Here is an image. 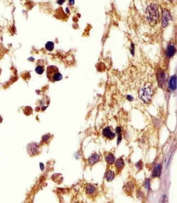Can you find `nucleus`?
Wrapping results in <instances>:
<instances>
[{
	"label": "nucleus",
	"mask_w": 177,
	"mask_h": 203,
	"mask_svg": "<svg viewBox=\"0 0 177 203\" xmlns=\"http://www.w3.org/2000/svg\"><path fill=\"white\" fill-rule=\"evenodd\" d=\"M46 75L47 78L51 82H54L63 79V75L59 71L58 68L56 65H50L47 67Z\"/></svg>",
	"instance_id": "obj_1"
},
{
	"label": "nucleus",
	"mask_w": 177,
	"mask_h": 203,
	"mask_svg": "<svg viewBox=\"0 0 177 203\" xmlns=\"http://www.w3.org/2000/svg\"><path fill=\"white\" fill-rule=\"evenodd\" d=\"M28 147V151L31 153V154H35L38 151V147L35 144H33L29 145Z\"/></svg>",
	"instance_id": "obj_16"
},
{
	"label": "nucleus",
	"mask_w": 177,
	"mask_h": 203,
	"mask_svg": "<svg viewBox=\"0 0 177 203\" xmlns=\"http://www.w3.org/2000/svg\"><path fill=\"white\" fill-rule=\"evenodd\" d=\"M96 192V188L91 185H88L86 187V193L89 195L95 194Z\"/></svg>",
	"instance_id": "obj_15"
},
{
	"label": "nucleus",
	"mask_w": 177,
	"mask_h": 203,
	"mask_svg": "<svg viewBox=\"0 0 177 203\" xmlns=\"http://www.w3.org/2000/svg\"><path fill=\"white\" fill-rule=\"evenodd\" d=\"M103 135L106 138L110 140L113 139L115 137V134L112 132L109 127H106L103 129Z\"/></svg>",
	"instance_id": "obj_7"
},
{
	"label": "nucleus",
	"mask_w": 177,
	"mask_h": 203,
	"mask_svg": "<svg viewBox=\"0 0 177 203\" xmlns=\"http://www.w3.org/2000/svg\"><path fill=\"white\" fill-rule=\"evenodd\" d=\"M162 172V166L161 164H157L155 166L153 172V176L154 177H159L161 174Z\"/></svg>",
	"instance_id": "obj_11"
},
{
	"label": "nucleus",
	"mask_w": 177,
	"mask_h": 203,
	"mask_svg": "<svg viewBox=\"0 0 177 203\" xmlns=\"http://www.w3.org/2000/svg\"><path fill=\"white\" fill-rule=\"evenodd\" d=\"M105 159H106L107 163L108 165H112L115 162V158L113 154L109 153L107 154V155L106 156Z\"/></svg>",
	"instance_id": "obj_12"
},
{
	"label": "nucleus",
	"mask_w": 177,
	"mask_h": 203,
	"mask_svg": "<svg viewBox=\"0 0 177 203\" xmlns=\"http://www.w3.org/2000/svg\"><path fill=\"white\" fill-rule=\"evenodd\" d=\"M2 121V118H1V117H0V122H1Z\"/></svg>",
	"instance_id": "obj_21"
},
{
	"label": "nucleus",
	"mask_w": 177,
	"mask_h": 203,
	"mask_svg": "<svg viewBox=\"0 0 177 203\" xmlns=\"http://www.w3.org/2000/svg\"><path fill=\"white\" fill-rule=\"evenodd\" d=\"M153 94V91L152 86L150 84H147L140 91V98L145 103L147 104L151 101Z\"/></svg>",
	"instance_id": "obj_3"
},
{
	"label": "nucleus",
	"mask_w": 177,
	"mask_h": 203,
	"mask_svg": "<svg viewBox=\"0 0 177 203\" xmlns=\"http://www.w3.org/2000/svg\"><path fill=\"white\" fill-rule=\"evenodd\" d=\"M116 132H117L118 134V140H117V143L118 144L120 142L122 139V136H121V129L120 127H117L116 129Z\"/></svg>",
	"instance_id": "obj_18"
},
{
	"label": "nucleus",
	"mask_w": 177,
	"mask_h": 203,
	"mask_svg": "<svg viewBox=\"0 0 177 203\" xmlns=\"http://www.w3.org/2000/svg\"><path fill=\"white\" fill-rule=\"evenodd\" d=\"M169 87L172 91H175L177 88V76L176 75L172 76L169 80Z\"/></svg>",
	"instance_id": "obj_8"
},
{
	"label": "nucleus",
	"mask_w": 177,
	"mask_h": 203,
	"mask_svg": "<svg viewBox=\"0 0 177 203\" xmlns=\"http://www.w3.org/2000/svg\"><path fill=\"white\" fill-rule=\"evenodd\" d=\"M176 47L174 44L168 45L167 49V56L168 58H170L175 54Z\"/></svg>",
	"instance_id": "obj_9"
},
{
	"label": "nucleus",
	"mask_w": 177,
	"mask_h": 203,
	"mask_svg": "<svg viewBox=\"0 0 177 203\" xmlns=\"http://www.w3.org/2000/svg\"><path fill=\"white\" fill-rule=\"evenodd\" d=\"M115 178V173L113 171L109 170L107 171L106 175V180L108 181H112V180Z\"/></svg>",
	"instance_id": "obj_14"
},
{
	"label": "nucleus",
	"mask_w": 177,
	"mask_h": 203,
	"mask_svg": "<svg viewBox=\"0 0 177 203\" xmlns=\"http://www.w3.org/2000/svg\"><path fill=\"white\" fill-rule=\"evenodd\" d=\"M146 19L151 22H156L157 21L159 16L158 6L155 4H151L149 5L146 10Z\"/></svg>",
	"instance_id": "obj_2"
},
{
	"label": "nucleus",
	"mask_w": 177,
	"mask_h": 203,
	"mask_svg": "<svg viewBox=\"0 0 177 203\" xmlns=\"http://www.w3.org/2000/svg\"><path fill=\"white\" fill-rule=\"evenodd\" d=\"M54 43L51 41H48L47 42L46 45H45V47L47 50L49 51H51L53 50L54 49Z\"/></svg>",
	"instance_id": "obj_17"
},
{
	"label": "nucleus",
	"mask_w": 177,
	"mask_h": 203,
	"mask_svg": "<svg viewBox=\"0 0 177 203\" xmlns=\"http://www.w3.org/2000/svg\"><path fill=\"white\" fill-rule=\"evenodd\" d=\"M171 19V15L170 13L167 10H163V14L162 17V25L163 27H166L168 26L169 20Z\"/></svg>",
	"instance_id": "obj_6"
},
{
	"label": "nucleus",
	"mask_w": 177,
	"mask_h": 203,
	"mask_svg": "<svg viewBox=\"0 0 177 203\" xmlns=\"http://www.w3.org/2000/svg\"><path fill=\"white\" fill-rule=\"evenodd\" d=\"M115 166L117 171H121L124 166V162L122 158L118 159L115 163Z\"/></svg>",
	"instance_id": "obj_13"
},
{
	"label": "nucleus",
	"mask_w": 177,
	"mask_h": 203,
	"mask_svg": "<svg viewBox=\"0 0 177 203\" xmlns=\"http://www.w3.org/2000/svg\"><path fill=\"white\" fill-rule=\"evenodd\" d=\"M45 62L44 60L39 59L36 63L35 71L38 74H42L45 70Z\"/></svg>",
	"instance_id": "obj_5"
},
{
	"label": "nucleus",
	"mask_w": 177,
	"mask_h": 203,
	"mask_svg": "<svg viewBox=\"0 0 177 203\" xmlns=\"http://www.w3.org/2000/svg\"><path fill=\"white\" fill-rule=\"evenodd\" d=\"M127 99L128 100H129V101H132L133 100V97H132V96H131V95H130L127 96Z\"/></svg>",
	"instance_id": "obj_19"
},
{
	"label": "nucleus",
	"mask_w": 177,
	"mask_h": 203,
	"mask_svg": "<svg viewBox=\"0 0 177 203\" xmlns=\"http://www.w3.org/2000/svg\"><path fill=\"white\" fill-rule=\"evenodd\" d=\"M146 187L147 188L149 189V181L148 180H147L146 181Z\"/></svg>",
	"instance_id": "obj_20"
},
{
	"label": "nucleus",
	"mask_w": 177,
	"mask_h": 203,
	"mask_svg": "<svg viewBox=\"0 0 177 203\" xmlns=\"http://www.w3.org/2000/svg\"><path fill=\"white\" fill-rule=\"evenodd\" d=\"M157 78L158 86L161 88H163L166 80V74L162 70H159L157 73Z\"/></svg>",
	"instance_id": "obj_4"
},
{
	"label": "nucleus",
	"mask_w": 177,
	"mask_h": 203,
	"mask_svg": "<svg viewBox=\"0 0 177 203\" xmlns=\"http://www.w3.org/2000/svg\"><path fill=\"white\" fill-rule=\"evenodd\" d=\"M100 160V156L96 153L92 155L88 159V163L90 165H93Z\"/></svg>",
	"instance_id": "obj_10"
}]
</instances>
